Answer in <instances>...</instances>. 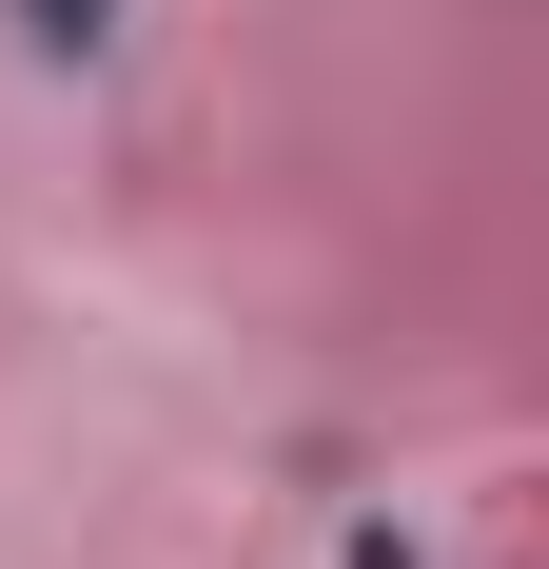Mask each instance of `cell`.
I'll return each mask as SVG.
<instances>
[{
	"label": "cell",
	"instance_id": "obj_1",
	"mask_svg": "<svg viewBox=\"0 0 549 569\" xmlns=\"http://www.w3.org/2000/svg\"><path fill=\"white\" fill-rule=\"evenodd\" d=\"M0 20H20V59H99L118 40V0H0Z\"/></svg>",
	"mask_w": 549,
	"mask_h": 569
},
{
	"label": "cell",
	"instance_id": "obj_2",
	"mask_svg": "<svg viewBox=\"0 0 549 569\" xmlns=\"http://www.w3.org/2000/svg\"><path fill=\"white\" fill-rule=\"evenodd\" d=\"M333 569H432V550H412L392 511H353V550H333Z\"/></svg>",
	"mask_w": 549,
	"mask_h": 569
}]
</instances>
